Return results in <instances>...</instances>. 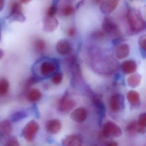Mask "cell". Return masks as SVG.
Segmentation results:
<instances>
[{
    "mask_svg": "<svg viewBox=\"0 0 146 146\" xmlns=\"http://www.w3.org/2000/svg\"><path fill=\"white\" fill-rule=\"evenodd\" d=\"M126 17L130 29L132 32L138 33L145 29V20L138 10L134 8H130L127 11Z\"/></svg>",
    "mask_w": 146,
    "mask_h": 146,
    "instance_id": "1",
    "label": "cell"
},
{
    "mask_svg": "<svg viewBox=\"0 0 146 146\" xmlns=\"http://www.w3.org/2000/svg\"><path fill=\"white\" fill-rule=\"evenodd\" d=\"M7 18L10 21L13 22L16 21L20 23L25 22L26 18L23 13L20 3L17 2L12 3L10 13L7 16Z\"/></svg>",
    "mask_w": 146,
    "mask_h": 146,
    "instance_id": "2",
    "label": "cell"
},
{
    "mask_svg": "<svg viewBox=\"0 0 146 146\" xmlns=\"http://www.w3.org/2000/svg\"><path fill=\"white\" fill-rule=\"evenodd\" d=\"M39 125L36 121L32 120L27 124L23 129L22 135L29 142L33 141L39 130Z\"/></svg>",
    "mask_w": 146,
    "mask_h": 146,
    "instance_id": "3",
    "label": "cell"
},
{
    "mask_svg": "<svg viewBox=\"0 0 146 146\" xmlns=\"http://www.w3.org/2000/svg\"><path fill=\"white\" fill-rule=\"evenodd\" d=\"M103 135L106 137L117 138L122 135L121 128L112 122H108L103 125Z\"/></svg>",
    "mask_w": 146,
    "mask_h": 146,
    "instance_id": "4",
    "label": "cell"
},
{
    "mask_svg": "<svg viewBox=\"0 0 146 146\" xmlns=\"http://www.w3.org/2000/svg\"><path fill=\"white\" fill-rule=\"evenodd\" d=\"M102 31L106 35L117 36L119 35V30L117 25L108 17H105L102 23Z\"/></svg>",
    "mask_w": 146,
    "mask_h": 146,
    "instance_id": "5",
    "label": "cell"
},
{
    "mask_svg": "<svg viewBox=\"0 0 146 146\" xmlns=\"http://www.w3.org/2000/svg\"><path fill=\"white\" fill-rule=\"evenodd\" d=\"M120 0H103L100 5V9L104 14H109L117 8Z\"/></svg>",
    "mask_w": 146,
    "mask_h": 146,
    "instance_id": "6",
    "label": "cell"
},
{
    "mask_svg": "<svg viewBox=\"0 0 146 146\" xmlns=\"http://www.w3.org/2000/svg\"><path fill=\"white\" fill-rule=\"evenodd\" d=\"M59 23L55 16L46 15L43 20V30L45 32H53L58 28Z\"/></svg>",
    "mask_w": 146,
    "mask_h": 146,
    "instance_id": "7",
    "label": "cell"
},
{
    "mask_svg": "<svg viewBox=\"0 0 146 146\" xmlns=\"http://www.w3.org/2000/svg\"><path fill=\"white\" fill-rule=\"evenodd\" d=\"M75 106L74 101L66 96L61 98L58 103V109L63 112H68L73 109Z\"/></svg>",
    "mask_w": 146,
    "mask_h": 146,
    "instance_id": "8",
    "label": "cell"
},
{
    "mask_svg": "<svg viewBox=\"0 0 146 146\" xmlns=\"http://www.w3.org/2000/svg\"><path fill=\"white\" fill-rule=\"evenodd\" d=\"M56 50L59 54L66 55L69 54L71 51V46L66 40H60L56 45Z\"/></svg>",
    "mask_w": 146,
    "mask_h": 146,
    "instance_id": "9",
    "label": "cell"
},
{
    "mask_svg": "<svg viewBox=\"0 0 146 146\" xmlns=\"http://www.w3.org/2000/svg\"><path fill=\"white\" fill-rule=\"evenodd\" d=\"M61 122L59 119H52L48 120L46 124L47 131L52 134H56L61 129Z\"/></svg>",
    "mask_w": 146,
    "mask_h": 146,
    "instance_id": "10",
    "label": "cell"
},
{
    "mask_svg": "<svg viewBox=\"0 0 146 146\" xmlns=\"http://www.w3.org/2000/svg\"><path fill=\"white\" fill-rule=\"evenodd\" d=\"M55 65L50 61L42 62L40 66L41 74L43 76H48L52 74L55 70Z\"/></svg>",
    "mask_w": 146,
    "mask_h": 146,
    "instance_id": "11",
    "label": "cell"
},
{
    "mask_svg": "<svg viewBox=\"0 0 146 146\" xmlns=\"http://www.w3.org/2000/svg\"><path fill=\"white\" fill-rule=\"evenodd\" d=\"M87 117L86 110L82 108L75 109L71 114L70 118L73 121L76 122H82L86 119Z\"/></svg>",
    "mask_w": 146,
    "mask_h": 146,
    "instance_id": "12",
    "label": "cell"
},
{
    "mask_svg": "<svg viewBox=\"0 0 146 146\" xmlns=\"http://www.w3.org/2000/svg\"><path fill=\"white\" fill-rule=\"evenodd\" d=\"M82 143L81 137L76 135L67 136L62 141L63 145L65 146H79L82 145Z\"/></svg>",
    "mask_w": 146,
    "mask_h": 146,
    "instance_id": "13",
    "label": "cell"
},
{
    "mask_svg": "<svg viewBox=\"0 0 146 146\" xmlns=\"http://www.w3.org/2000/svg\"><path fill=\"white\" fill-rule=\"evenodd\" d=\"M129 46L126 44H122L119 45L116 49L115 54L116 57L119 59L126 58L129 54Z\"/></svg>",
    "mask_w": 146,
    "mask_h": 146,
    "instance_id": "14",
    "label": "cell"
},
{
    "mask_svg": "<svg viewBox=\"0 0 146 146\" xmlns=\"http://www.w3.org/2000/svg\"><path fill=\"white\" fill-rule=\"evenodd\" d=\"M122 97L120 95L113 96L110 100V106L111 110L116 112L119 111L122 107Z\"/></svg>",
    "mask_w": 146,
    "mask_h": 146,
    "instance_id": "15",
    "label": "cell"
},
{
    "mask_svg": "<svg viewBox=\"0 0 146 146\" xmlns=\"http://www.w3.org/2000/svg\"><path fill=\"white\" fill-rule=\"evenodd\" d=\"M129 103L134 107H137L140 105V95L137 91L130 90L126 95Z\"/></svg>",
    "mask_w": 146,
    "mask_h": 146,
    "instance_id": "16",
    "label": "cell"
},
{
    "mask_svg": "<svg viewBox=\"0 0 146 146\" xmlns=\"http://www.w3.org/2000/svg\"><path fill=\"white\" fill-rule=\"evenodd\" d=\"M33 47L36 52L38 54H42L46 49V42L40 38H36L33 41Z\"/></svg>",
    "mask_w": 146,
    "mask_h": 146,
    "instance_id": "17",
    "label": "cell"
},
{
    "mask_svg": "<svg viewBox=\"0 0 146 146\" xmlns=\"http://www.w3.org/2000/svg\"><path fill=\"white\" fill-rule=\"evenodd\" d=\"M136 63L133 60H127L124 61L122 64L123 71L126 74H132L137 70Z\"/></svg>",
    "mask_w": 146,
    "mask_h": 146,
    "instance_id": "18",
    "label": "cell"
},
{
    "mask_svg": "<svg viewBox=\"0 0 146 146\" xmlns=\"http://www.w3.org/2000/svg\"><path fill=\"white\" fill-rule=\"evenodd\" d=\"M12 126L11 122L4 120L0 123V134L3 136H7L11 133Z\"/></svg>",
    "mask_w": 146,
    "mask_h": 146,
    "instance_id": "19",
    "label": "cell"
},
{
    "mask_svg": "<svg viewBox=\"0 0 146 146\" xmlns=\"http://www.w3.org/2000/svg\"><path fill=\"white\" fill-rule=\"evenodd\" d=\"M126 130L130 134H134L135 132L143 134L146 132V129L140 127L135 120H133L129 123L126 127Z\"/></svg>",
    "mask_w": 146,
    "mask_h": 146,
    "instance_id": "20",
    "label": "cell"
},
{
    "mask_svg": "<svg viewBox=\"0 0 146 146\" xmlns=\"http://www.w3.org/2000/svg\"><path fill=\"white\" fill-rule=\"evenodd\" d=\"M42 94L38 89H31L28 92L27 98L29 101L35 102L39 101L41 99Z\"/></svg>",
    "mask_w": 146,
    "mask_h": 146,
    "instance_id": "21",
    "label": "cell"
},
{
    "mask_svg": "<svg viewBox=\"0 0 146 146\" xmlns=\"http://www.w3.org/2000/svg\"><path fill=\"white\" fill-rule=\"evenodd\" d=\"M141 76L138 74H133L128 77L127 83L128 85L131 88H135L140 85Z\"/></svg>",
    "mask_w": 146,
    "mask_h": 146,
    "instance_id": "22",
    "label": "cell"
},
{
    "mask_svg": "<svg viewBox=\"0 0 146 146\" xmlns=\"http://www.w3.org/2000/svg\"><path fill=\"white\" fill-rule=\"evenodd\" d=\"M10 88V84L7 79H0V97H4L8 94Z\"/></svg>",
    "mask_w": 146,
    "mask_h": 146,
    "instance_id": "23",
    "label": "cell"
},
{
    "mask_svg": "<svg viewBox=\"0 0 146 146\" xmlns=\"http://www.w3.org/2000/svg\"><path fill=\"white\" fill-rule=\"evenodd\" d=\"M28 116L27 112L25 111H20L13 113L11 116L12 120L13 122L20 121L25 118Z\"/></svg>",
    "mask_w": 146,
    "mask_h": 146,
    "instance_id": "24",
    "label": "cell"
},
{
    "mask_svg": "<svg viewBox=\"0 0 146 146\" xmlns=\"http://www.w3.org/2000/svg\"><path fill=\"white\" fill-rule=\"evenodd\" d=\"M74 11V8L71 5H67L63 8L62 11L63 15L65 17H69L71 15Z\"/></svg>",
    "mask_w": 146,
    "mask_h": 146,
    "instance_id": "25",
    "label": "cell"
},
{
    "mask_svg": "<svg viewBox=\"0 0 146 146\" xmlns=\"http://www.w3.org/2000/svg\"><path fill=\"white\" fill-rule=\"evenodd\" d=\"M138 125L141 128L146 129V113H142L140 114L138 117L137 121Z\"/></svg>",
    "mask_w": 146,
    "mask_h": 146,
    "instance_id": "26",
    "label": "cell"
},
{
    "mask_svg": "<svg viewBox=\"0 0 146 146\" xmlns=\"http://www.w3.org/2000/svg\"><path fill=\"white\" fill-rule=\"evenodd\" d=\"M63 77V74L58 72L53 76L52 79V82L54 84H60L62 82Z\"/></svg>",
    "mask_w": 146,
    "mask_h": 146,
    "instance_id": "27",
    "label": "cell"
},
{
    "mask_svg": "<svg viewBox=\"0 0 146 146\" xmlns=\"http://www.w3.org/2000/svg\"><path fill=\"white\" fill-rule=\"evenodd\" d=\"M138 45L140 48L144 51H146V36L144 35L141 36L138 40Z\"/></svg>",
    "mask_w": 146,
    "mask_h": 146,
    "instance_id": "28",
    "label": "cell"
},
{
    "mask_svg": "<svg viewBox=\"0 0 146 146\" xmlns=\"http://www.w3.org/2000/svg\"><path fill=\"white\" fill-rule=\"evenodd\" d=\"M106 35V34L103 31H95L92 34V36L94 39L100 40L104 38Z\"/></svg>",
    "mask_w": 146,
    "mask_h": 146,
    "instance_id": "29",
    "label": "cell"
},
{
    "mask_svg": "<svg viewBox=\"0 0 146 146\" xmlns=\"http://www.w3.org/2000/svg\"><path fill=\"white\" fill-rule=\"evenodd\" d=\"M58 11V7L56 5H53L50 7L47 11L46 15L50 16H55Z\"/></svg>",
    "mask_w": 146,
    "mask_h": 146,
    "instance_id": "30",
    "label": "cell"
},
{
    "mask_svg": "<svg viewBox=\"0 0 146 146\" xmlns=\"http://www.w3.org/2000/svg\"><path fill=\"white\" fill-rule=\"evenodd\" d=\"M6 145L10 146H17L19 145V143L17 139L15 137H11L7 141Z\"/></svg>",
    "mask_w": 146,
    "mask_h": 146,
    "instance_id": "31",
    "label": "cell"
},
{
    "mask_svg": "<svg viewBox=\"0 0 146 146\" xmlns=\"http://www.w3.org/2000/svg\"><path fill=\"white\" fill-rule=\"evenodd\" d=\"M76 31L75 28L71 27L68 30V35L69 36H73L76 34Z\"/></svg>",
    "mask_w": 146,
    "mask_h": 146,
    "instance_id": "32",
    "label": "cell"
},
{
    "mask_svg": "<svg viewBox=\"0 0 146 146\" xmlns=\"http://www.w3.org/2000/svg\"><path fill=\"white\" fill-rule=\"evenodd\" d=\"M105 145L106 146H116L117 145V143L113 141H108L105 143Z\"/></svg>",
    "mask_w": 146,
    "mask_h": 146,
    "instance_id": "33",
    "label": "cell"
},
{
    "mask_svg": "<svg viewBox=\"0 0 146 146\" xmlns=\"http://www.w3.org/2000/svg\"><path fill=\"white\" fill-rule=\"evenodd\" d=\"M5 0H0V12L1 11L5 6Z\"/></svg>",
    "mask_w": 146,
    "mask_h": 146,
    "instance_id": "34",
    "label": "cell"
},
{
    "mask_svg": "<svg viewBox=\"0 0 146 146\" xmlns=\"http://www.w3.org/2000/svg\"><path fill=\"white\" fill-rule=\"evenodd\" d=\"M21 3L23 4H26L30 2L31 0H19Z\"/></svg>",
    "mask_w": 146,
    "mask_h": 146,
    "instance_id": "35",
    "label": "cell"
},
{
    "mask_svg": "<svg viewBox=\"0 0 146 146\" xmlns=\"http://www.w3.org/2000/svg\"><path fill=\"white\" fill-rule=\"evenodd\" d=\"M93 1L96 5H100L102 2L103 0H93Z\"/></svg>",
    "mask_w": 146,
    "mask_h": 146,
    "instance_id": "36",
    "label": "cell"
},
{
    "mask_svg": "<svg viewBox=\"0 0 146 146\" xmlns=\"http://www.w3.org/2000/svg\"><path fill=\"white\" fill-rule=\"evenodd\" d=\"M4 55V51L0 48V59L3 58Z\"/></svg>",
    "mask_w": 146,
    "mask_h": 146,
    "instance_id": "37",
    "label": "cell"
},
{
    "mask_svg": "<svg viewBox=\"0 0 146 146\" xmlns=\"http://www.w3.org/2000/svg\"><path fill=\"white\" fill-rule=\"evenodd\" d=\"M1 26H0V40H1Z\"/></svg>",
    "mask_w": 146,
    "mask_h": 146,
    "instance_id": "38",
    "label": "cell"
}]
</instances>
